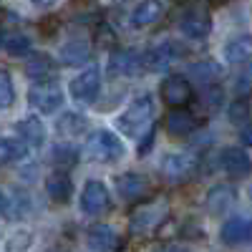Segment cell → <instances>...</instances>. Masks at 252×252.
I'll list each match as a JSON object with an SVG mask.
<instances>
[{
  "label": "cell",
  "mask_w": 252,
  "mask_h": 252,
  "mask_svg": "<svg viewBox=\"0 0 252 252\" xmlns=\"http://www.w3.org/2000/svg\"><path fill=\"white\" fill-rule=\"evenodd\" d=\"M0 48H3V33H0Z\"/></svg>",
  "instance_id": "e575fe53"
},
{
  "label": "cell",
  "mask_w": 252,
  "mask_h": 252,
  "mask_svg": "<svg viewBox=\"0 0 252 252\" xmlns=\"http://www.w3.org/2000/svg\"><path fill=\"white\" fill-rule=\"evenodd\" d=\"M224 58L229 63H247V61H252V35L242 33V35H235L232 40H227Z\"/></svg>",
  "instance_id": "ac0fdd59"
},
{
  "label": "cell",
  "mask_w": 252,
  "mask_h": 252,
  "mask_svg": "<svg viewBox=\"0 0 252 252\" xmlns=\"http://www.w3.org/2000/svg\"><path fill=\"white\" fill-rule=\"evenodd\" d=\"M166 212H169V204L166 199H149V202H141L134 215H131V232L134 235H149L164 222Z\"/></svg>",
  "instance_id": "3957f363"
},
{
  "label": "cell",
  "mask_w": 252,
  "mask_h": 252,
  "mask_svg": "<svg viewBox=\"0 0 252 252\" xmlns=\"http://www.w3.org/2000/svg\"><path fill=\"white\" fill-rule=\"evenodd\" d=\"M194 96V89L184 76H169L161 83V98L169 103V106H187Z\"/></svg>",
  "instance_id": "ba28073f"
},
{
  "label": "cell",
  "mask_w": 252,
  "mask_h": 252,
  "mask_svg": "<svg viewBox=\"0 0 252 252\" xmlns=\"http://www.w3.org/2000/svg\"><path fill=\"white\" fill-rule=\"evenodd\" d=\"M0 204H3V197H0Z\"/></svg>",
  "instance_id": "d590c367"
},
{
  "label": "cell",
  "mask_w": 252,
  "mask_h": 252,
  "mask_svg": "<svg viewBox=\"0 0 252 252\" xmlns=\"http://www.w3.org/2000/svg\"><path fill=\"white\" fill-rule=\"evenodd\" d=\"M235 86H237V91H240V94H247V91L252 89V66H250V68H247V71L240 76V81L235 83Z\"/></svg>",
  "instance_id": "1f68e13d"
},
{
  "label": "cell",
  "mask_w": 252,
  "mask_h": 252,
  "mask_svg": "<svg viewBox=\"0 0 252 252\" xmlns=\"http://www.w3.org/2000/svg\"><path fill=\"white\" fill-rule=\"evenodd\" d=\"M46 192L53 202L63 204V202H68L71 194H73V184H71V177L68 174H63V172H53L48 179H46Z\"/></svg>",
  "instance_id": "d6986e66"
},
{
  "label": "cell",
  "mask_w": 252,
  "mask_h": 252,
  "mask_svg": "<svg viewBox=\"0 0 252 252\" xmlns=\"http://www.w3.org/2000/svg\"><path fill=\"white\" fill-rule=\"evenodd\" d=\"M53 71V58L46 56V53H35L31 61H28V66H26V73L31 78H43Z\"/></svg>",
  "instance_id": "484cf974"
},
{
  "label": "cell",
  "mask_w": 252,
  "mask_h": 252,
  "mask_svg": "<svg viewBox=\"0 0 252 252\" xmlns=\"http://www.w3.org/2000/svg\"><path fill=\"white\" fill-rule=\"evenodd\" d=\"M202 101L207 103V109H217L220 103H222V91H220V89H212V86H207Z\"/></svg>",
  "instance_id": "4dcf8cb0"
},
{
  "label": "cell",
  "mask_w": 252,
  "mask_h": 252,
  "mask_svg": "<svg viewBox=\"0 0 252 252\" xmlns=\"http://www.w3.org/2000/svg\"><path fill=\"white\" fill-rule=\"evenodd\" d=\"M26 154H28L26 141L13 139V136H0V164L20 161V159H26Z\"/></svg>",
  "instance_id": "d4e9b609"
},
{
  "label": "cell",
  "mask_w": 252,
  "mask_h": 252,
  "mask_svg": "<svg viewBox=\"0 0 252 252\" xmlns=\"http://www.w3.org/2000/svg\"><path fill=\"white\" fill-rule=\"evenodd\" d=\"M86 157L91 161H101V164H109L124 157V144L116 134L106 131V129H98L91 134V139L86 141Z\"/></svg>",
  "instance_id": "7a4b0ae2"
},
{
  "label": "cell",
  "mask_w": 252,
  "mask_h": 252,
  "mask_svg": "<svg viewBox=\"0 0 252 252\" xmlns=\"http://www.w3.org/2000/svg\"><path fill=\"white\" fill-rule=\"evenodd\" d=\"M172 61H174V46L169 40H164L157 48L141 53V68L144 71H166Z\"/></svg>",
  "instance_id": "4fadbf2b"
},
{
  "label": "cell",
  "mask_w": 252,
  "mask_h": 252,
  "mask_svg": "<svg viewBox=\"0 0 252 252\" xmlns=\"http://www.w3.org/2000/svg\"><path fill=\"white\" fill-rule=\"evenodd\" d=\"M189 73H192L194 81L202 83V86H212V83H217V78L222 76V66L217 61H197L189 66Z\"/></svg>",
  "instance_id": "cb8c5ba5"
},
{
  "label": "cell",
  "mask_w": 252,
  "mask_h": 252,
  "mask_svg": "<svg viewBox=\"0 0 252 252\" xmlns=\"http://www.w3.org/2000/svg\"><path fill=\"white\" fill-rule=\"evenodd\" d=\"M28 101L31 106L38 109L40 114H56L63 106V91L58 86V81H38L35 86H31L28 91Z\"/></svg>",
  "instance_id": "277c9868"
},
{
  "label": "cell",
  "mask_w": 252,
  "mask_h": 252,
  "mask_svg": "<svg viewBox=\"0 0 252 252\" xmlns=\"http://www.w3.org/2000/svg\"><path fill=\"white\" fill-rule=\"evenodd\" d=\"M179 31L192 40H204L209 33H212V18H209V13H204V10H189L182 18Z\"/></svg>",
  "instance_id": "9c48e42d"
},
{
  "label": "cell",
  "mask_w": 252,
  "mask_h": 252,
  "mask_svg": "<svg viewBox=\"0 0 252 252\" xmlns=\"http://www.w3.org/2000/svg\"><path fill=\"white\" fill-rule=\"evenodd\" d=\"M13 101H15L13 78H10L5 71H0V109H8V106H13Z\"/></svg>",
  "instance_id": "f1b7e54d"
},
{
  "label": "cell",
  "mask_w": 252,
  "mask_h": 252,
  "mask_svg": "<svg viewBox=\"0 0 252 252\" xmlns=\"http://www.w3.org/2000/svg\"><path fill=\"white\" fill-rule=\"evenodd\" d=\"M51 159H53L56 166H73V164L78 161V152L73 149L71 144H56Z\"/></svg>",
  "instance_id": "83f0119b"
},
{
  "label": "cell",
  "mask_w": 252,
  "mask_h": 252,
  "mask_svg": "<svg viewBox=\"0 0 252 252\" xmlns=\"http://www.w3.org/2000/svg\"><path fill=\"white\" fill-rule=\"evenodd\" d=\"M197 166H199V157L197 154H189V152H172V154H166L164 161H161V174L179 184V182H187L189 177H192L197 172Z\"/></svg>",
  "instance_id": "5b68a950"
},
{
  "label": "cell",
  "mask_w": 252,
  "mask_h": 252,
  "mask_svg": "<svg viewBox=\"0 0 252 252\" xmlns=\"http://www.w3.org/2000/svg\"><path fill=\"white\" fill-rule=\"evenodd\" d=\"M18 134L23 136L26 144L40 146L46 141V126H43V121H40L38 116H28V119H23L18 124Z\"/></svg>",
  "instance_id": "603a6c76"
},
{
  "label": "cell",
  "mask_w": 252,
  "mask_h": 252,
  "mask_svg": "<svg viewBox=\"0 0 252 252\" xmlns=\"http://www.w3.org/2000/svg\"><path fill=\"white\" fill-rule=\"evenodd\" d=\"M71 96L76 101H83V103H89L98 96L101 91V73L98 68H86L83 73H78L73 81H71Z\"/></svg>",
  "instance_id": "52a82bcc"
},
{
  "label": "cell",
  "mask_w": 252,
  "mask_h": 252,
  "mask_svg": "<svg viewBox=\"0 0 252 252\" xmlns=\"http://www.w3.org/2000/svg\"><path fill=\"white\" fill-rule=\"evenodd\" d=\"M247 114H250V109H247V101L245 98L235 101L232 106H229V121H232V124H242L247 119Z\"/></svg>",
  "instance_id": "f546056e"
},
{
  "label": "cell",
  "mask_w": 252,
  "mask_h": 252,
  "mask_svg": "<svg viewBox=\"0 0 252 252\" xmlns=\"http://www.w3.org/2000/svg\"><path fill=\"white\" fill-rule=\"evenodd\" d=\"M3 48L10 53V56H26L31 51V38L26 33H13L3 40Z\"/></svg>",
  "instance_id": "4316f807"
},
{
  "label": "cell",
  "mask_w": 252,
  "mask_h": 252,
  "mask_svg": "<svg viewBox=\"0 0 252 252\" xmlns=\"http://www.w3.org/2000/svg\"><path fill=\"white\" fill-rule=\"evenodd\" d=\"M58 53H61V63H66V66H83L91 58V43L83 38H73L68 43H63Z\"/></svg>",
  "instance_id": "2e32d148"
},
{
  "label": "cell",
  "mask_w": 252,
  "mask_h": 252,
  "mask_svg": "<svg viewBox=\"0 0 252 252\" xmlns=\"http://www.w3.org/2000/svg\"><path fill=\"white\" fill-rule=\"evenodd\" d=\"M111 207V194L103 182L98 179H89L83 184V192H81V209L86 215H103L106 209Z\"/></svg>",
  "instance_id": "8992f818"
},
{
  "label": "cell",
  "mask_w": 252,
  "mask_h": 252,
  "mask_svg": "<svg viewBox=\"0 0 252 252\" xmlns=\"http://www.w3.org/2000/svg\"><path fill=\"white\" fill-rule=\"evenodd\" d=\"M194 129H197V119L184 106H174V111L166 116V131L172 136H189Z\"/></svg>",
  "instance_id": "e0dca14e"
},
{
  "label": "cell",
  "mask_w": 252,
  "mask_h": 252,
  "mask_svg": "<svg viewBox=\"0 0 252 252\" xmlns=\"http://www.w3.org/2000/svg\"><path fill=\"white\" fill-rule=\"evenodd\" d=\"M89 247L91 250H116L121 247V240L109 224H96L89 229Z\"/></svg>",
  "instance_id": "ffe728a7"
},
{
  "label": "cell",
  "mask_w": 252,
  "mask_h": 252,
  "mask_svg": "<svg viewBox=\"0 0 252 252\" xmlns=\"http://www.w3.org/2000/svg\"><path fill=\"white\" fill-rule=\"evenodd\" d=\"M157 114V103L149 94L139 96L134 103H129L116 119V129L126 136H134L139 139L146 129H152V119Z\"/></svg>",
  "instance_id": "6da1fadb"
},
{
  "label": "cell",
  "mask_w": 252,
  "mask_h": 252,
  "mask_svg": "<svg viewBox=\"0 0 252 252\" xmlns=\"http://www.w3.org/2000/svg\"><path fill=\"white\" fill-rule=\"evenodd\" d=\"M220 235L227 245H247L252 242V217H232V220H227L220 229Z\"/></svg>",
  "instance_id": "30bf717a"
},
{
  "label": "cell",
  "mask_w": 252,
  "mask_h": 252,
  "mask_svg": "<svg viewBox=\"0 0 252 252\" xmlns=\"http://www.w3.org/2000/svg\"><path fill=\"white\" fill-rule=\"evenodd\" d=\"M232 202H235V189L229 184H217V187L209 189V194H207V209L215 215L227 212V209L232 207Z\"/></svg>",
  "instance_id": "44dd1931"
},
{
  "label": "cell",
  "mask_w": 252,
  "mask_h": 252,
  "mask_svg": "<svg viewBox=\"0 0 252 252\" xmlns=\"http://www.w3.org/2000/svg\"><path fill=\"white\" fill-rule=\"evenodd\" d=\"M141 68V56L136 51H116L109 58L111 76H134Z\"/></svg>",
  "instance_id": "9a60e30c"
},
{
  "label": "cell",
  "mask_w": 252,
  "mask_h": 252,
  "mask_svg": "<svg viewBox=\"0 0 252 252\" xmlns=\"http://www.w3.org/2000/svg\"><path fill=\"white\" fill-rule=\"evenodd\" d=\"M33 3L38 5V8H51V5H56L58 0H33Z\"/></svg>",
  "instance_id": "836d02e7"
},
{
  "label": "cell",
  "mask_w": 252,
  "mask_h": 252,
  "mask_svg": "<svg viewBox=\"0 0 252 252\" xmlns=\"http://www.w3.org/2000/svg\"><path fill=\"white\" fill-rule=\"evenodd\" d=\"M116 192L124 199H141L149 194V179L139 172H124L116 177Z\"/></svg>",
  "instance_id": "8fae6325"
},
{
  "label": "cell",
  "mask_w": 252,
  "mask_h": 252,
  "mask_svg": "<svg viewBox=\"0 0 252 252\" xmlns=\"http://www.w3.org/2000/svg\"><path fill=\"white\" fill-rule=\"evenodd\" d=\"M240 139H242V144H245V146H252V124H247L245 129H242Z\"/></svg>",
  "instance_id": "d6a6232c"
},
{
  "label": "cell",
  "mask_w": 252,
  "mask_h": 252,
  "mask_svg": "<svg viewBox=\"0 0 252 252\" xmlns=\"http://www.w3.org/2000/svg\"><path fill=\"white\" fill-rule=\"evenodd\" d=\"M164 15V3L161 0H141V3L131 10L129 23L134 28H149L154 23H159Z\"/></svg>",
  "instance_id": "7c38bea8"
},
{
  "label": "cell",
  "mask_w": 252,
  "mask_h": 252,
  "mask_svg": "<svg viewBox=\"0 0 252 252\" xmlns=\"http://www.w3.org/2000/svg\"><path fill=\"white\" fill-rule=\"evenodd\" d=\"M89 129V119L83 114L68 111V114H61V119L56 121V131L61 136H78Z\"/></svg>",
  "instance_id": "7402d4cb"
},
{
  "label": "cell",
  "mask_w": 252,
  "mask_h": 252,
  "mask_svg": "<svg viewBox=\"0 0 252 252\" xmlns=\"http://www.w3.org/2000/svg\"><path fill=\"white\" fill-rule=\"evenodd\" d=\"M220 164H222V169H224L227 174H232V177H245V174L252 169L250 157H247L242 149H237V146H227V149H222Z\"/></svg>",
  "instance_id": "5bb4252c"
}]
</instances>
